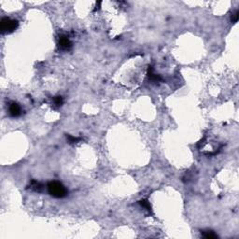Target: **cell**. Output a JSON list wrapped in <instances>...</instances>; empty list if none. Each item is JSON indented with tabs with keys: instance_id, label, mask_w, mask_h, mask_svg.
Segmentation results:
<instances>
[{
	"instance_id": "cell-5",
	"label": "cell",
	"mask_w": 239,
	"mask_h": 239,
	"mask_svg": "<svg viewBox=\"0 0 239 239\" xmlns=\"http://www.w3.org/2000/svg\"><path fill=\"white\" fill-rule=\"evenodd\" d=\"M148 76H149L150 80H151V81H152V82H154V83H157V82L162 81V78H161L159 75H156V74H154V73H153L151 66H150V67H149V70H148Z\"/></svg>"
},
{
	"instance_id": "cell-2",
	"label": "cell",
	"mask_w": 239,
	"mask_h": 239,
	"mask_svg": "<svg viewBox=\"0 0 239 239\" xmlns=\"http://www.w3.org/2000/svg\"><path fill=\"white\" fill-rule=\"evenodd\" d=\"M19 26V22L17 20H13L7 17H5L1 20L0 29L3 34H9L14 32Z\"/></svg>"
},
{
	"instance_id": "cell-1",
	"label": "cell",
	"mask_w": 239,
	"mask_h": 239,
	"mask_svg": "<svg viewBox=\"0 0 239 239\" xmlns=\"http://www.w3.org/2000/svg\"><path fill=\"white\" fill-rule=\"evenodd\" d=\"M49 194L55 198H64L67 195V190L59 181H50L47 185Z\"/></svg>"
},
{
	"instance_id": "cell-10",
	"label": "cell",
	"mask_w": 239,
	"mask_h": 239,
	"mask_svg": "<svg viewBox=\"0 0 239 239\" xmlns=\"http://www.w3.org/2000/svg\"><path fill=\"white\" fill-rule=\"evenodd\" d=\"M66 139H67L68 143H70V144L78 143L79 141H80V138H78V137L72 136H70V135H66Z\"/></svg>"
},
{
	"instance_id": "cell-3",
	"label": "cell",
	"mask_w": 239,
	"mask_h": 239,
	"mask_svg": "<svg viewBox=\"0 0 239 239\" xmlns=\"http://www.w3.org/2000/svg\"><path fill=\"white\" fill-rule=\"evenodd\" d=\"M59 48L63 50H68L72 47V42L66 36H61L59 38Z\"/></svg>"
},
{
	"instance_id": "cell-7",
	"label": "cell",
	"mask_w": 239,
	"mask_h": 239,
	"mask_svg": "<svg viewBox=\"0 0 239 239\" xmlns=\"http://www.w3.org/2000/svg\"><path fill=\"white\" fill-rule=\"evenodd\" d=\"M201 235L205 237V238L208 239H216L218 238V235L215 234V232L211 231V230H204V231H201Z\"/></svg>"
},
{
	"instance_id": "cell-11",
	"label": "cell",
	"mask_w": 239,
	"mask_h": 239,
	"mask_svg": "<svg viewBox=\"0 0 239 239\" xmlns=\"http://www.w3.org/2000/svg\"><path fill=\"white\" fill-rule=\"evenodd\" d=\"M232 22H237V20H238V10H237L233 15H232Z\"/></svg>"
},
{
	"instance_id": "cell-6",
	"label": "cell",
	"mask_w": 239,
	"mask_h": 239,
	"mask_svg": "<svg viewBox=\"0 0 239 239\" xmlns=\"http://www.w3.org/2000/svg\"><path fill=\"white\" fill-rule=\"evenodd\" d=\"M29 187H30L31 190H33V191H35V192H37V193H40V192L43 190V185H42L40 182L36 181V180H32V181L30 182Z\"/></svg>"
},
{
	"instance_id": "cell-9",
	"label": "cell",
	"mask_w": 239,
	"mask_h": 239,
	"mask_svg": "<svg viewBox=\"0 0 239 239\" xmlns=\"http://www.w3.org/2000/svg\"><path fill=\"white\" fill-rule=\"evenodd\" d=\"M53 103H54L55 106L61 107L64 103V99H63L62 96H55V97H53Z\"/></svg>"
},
{
	"instance_id": "cell-8",
	"label": "cell",
	"mask_w": 239,
	"mask_h": 239,
	"mask_svg": "<svg viewBox=\"0 0 239 239\" xmlns=\"http://www.w3.org/2000/svg\"><path fill=\"white\" fill-rule=\"evenodd\" d=\"M138 203L140 204L141 207H143L144 208H146L148 211H151V207L150 202H149L148 200H141V201H139Z\"/></svg>"
},
{
	"instance_id": "cell-4",
	"label": "cell",
	"mask_w": 239,
	"mask_h": 239,
	"mask_svg": "<svg viewBox=\"0 0 239 239\" xmlns=\"http://www.w3.org/2000/svg\"><path fill=\"white\" fill-rule=\"evenodd\" d=\"M8 111H9V115H10L11 117H14V118L19 117V116H21V114H22V108H21V107H20L17 103H15V102H12V103L9 104V106H8Z\"/></svg>"
}]
</instances>
